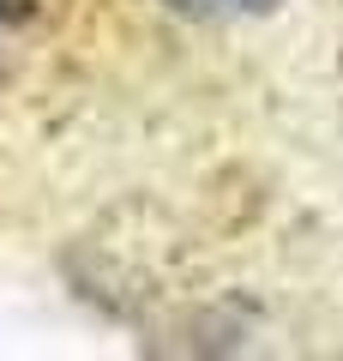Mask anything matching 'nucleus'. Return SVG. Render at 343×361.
<instances>
[{
    "label": "nucleus",
    "mask_w": 343,
    "mask_h": 361,
    "mask_svg": "<svg viewBox=\"0 0 343 361\" xmlns=\"http://www.w3.org/2000/svg\"><path fill=\"white\" fill-rule=\"evenodd\" d=\"M163 6H175L181 18H199V25H229V18H259V13H271L277 0H163Z\"/></svg>",
    "instance_id": "1"
},
{
    "label": "nucleus",
    "mask_w": 343,
    "mask_h": 361,
    "mask_svg": "<svg viewBox=\"0 0 343 361\" xmlns=\"http://www.w3.org/2000/svg\"><path fill=\"white\" fill-rule=\"evenodd\" d=\"M13 18H18V6H13V0H0V30L13 25Z\"/></svg>",
    "instance_id": "2"
}]
</instances>
